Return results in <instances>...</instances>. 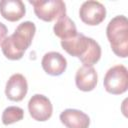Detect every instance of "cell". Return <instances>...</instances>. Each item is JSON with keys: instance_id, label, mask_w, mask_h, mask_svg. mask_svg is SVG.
<instances>
[{"instance_id": "obj_13", "label": "cell", "mask_w": 128, "mask_h": 128, "mask_svg": "<svg viewBox=\"0 0 128 128\" xmlns=\"http://www.w3.org/2000/svg\"><path fill=\"white\" fill-rule=\"evenodd\" d=\"M54 34L61 40H68L77 35V29L75 23L68 17L62 16L59 18L53 27Z\"/></svg>"}, {"instance_id": "obj_12", "label": "cell", "mask_w": 128, "mask_h": 128, "mask_svg": "<svg viewBox=\"0 0 128 128\" xmlns=\"http://www.w3.org/2000/svg\"><path fill=\"white\" fill-rule=\"evenodd\" d=\"M0 13L4 19L15 22L25 15L26 8L21 0H1Z\"/></svg>"}, {"instance_id": "obj_3", "label": "cell", "mask_w": 128, "mask_h": 128, "mask_svg": "<svg viewBox=\"0 0 128 128\" xmlns=\"http://www.w3.org/2000/svg\"><path fill=\"white\" fill-rule=\"evenodd\" d=\"M106 35L115 55L126 58L128 55V21L126 16L112 18L106 28Z\"/></svg>"}, {"instance_id": "obj_2", "label": "cell", "mask_w": 128, "mask_h": 128, "mask_svg": "<svg viewBox=\"0 0 128 128\" xmlns=\"http://www.w3.org/2000/svg\"><path fill=\"white\" fill-rule=\"evenodd\" d=\"M61 46L71 56L79 58L83 66H93L101 58L100 45L93 38L81 33L68 40H61Z\"/></svg>"}, {"instance_id": "obj_6", "label": "cell", "mask_w": 128, "mask_h": 128, "mask_svg": "<svg viewBox=\"0 0 128 128\" xmlns=\"http://www.w3.org/2000/svg\"><path fill=\"white\" fill-rule=\"evenodd\" d=\"M79 16L82 22L87 25H99L106 17V8L99 1H85L79 9Z\"/></svg>"}, {"instance_id": "obj_15", "label": "cell", "mask_w": 128, "mask_h": 128, "mask_svg": "<svg viewBox=\"0 0 128 128\" xmlns=\"http://www.w3.org/2000/svg\"><path fill=\"white\" fill-rule=\"evenodd\" d=\"M7 27L5 26V24H3L2 22H0V44L3 42V40L5 39L6 35H7Z\"/></svg>"}, {"instance_id": "obj_1", "label": "cell", "mask_w": 128, "mask_h": 128, "mask_svg": "<svg viewBox=\"0 0 128 128\" xmlns=\"http://www.w3.org/2000/svg\"><path fill=\"white\" fill-rule=\"evenodd\" d=\"M36 32V26L31 21L20 23L14 33L6 37L1 43L4 56L10 60H19L32 43Z\"/></svg>"}, {"instance_id": "obj_7", "label": "cell", "mask_w": 128, "mask_h": 128, "mask_svg": "<svg viewBox=\"0 0 128 128\" xmlns=\"http://www.w3.org/2000/svg\"><path fill=\"white\" fill-rule=\"evenodd\" d=\"M30 116L36 121H46L52 116L53 107L51 101L42 94L33 95L28 102Z\"/></svg>"}, {"instance_id": "obj_14", "label": "cell", "mask_w": 128, "mask_h": 128, "mask_svg": "<svg viewBox=\"0 0 128 128\" xmlns=\"http://www.w3.org/2000/svg\"><path fill=\"white\" fill-rule=\"evenodd\" d=\"M24 117V111L18 106H9L4 109L2 113V123L4 125H10L22 120Z\"/></svg>"}, {"instance_id": "obj_10", "label": "cell", "mask_w": 128, "mask_h": 128, "mask_svg": "<svg viewBox=\"0 0 128 128\" xmlns=\"http://www.w3.org/2000/svg\"><path fill=\"white\" fill-rule=\"evenodd\" d=\"M98 82V75L93 66L80 67L75 75V83L81 91H92Z\"/></svg>"}, {"instance_id": "obj_9", "label": "cell", "mask_w": 128, "mask_h": 128, "mask_svg": "<svg viewBox=\"0 0 128 128\" xmlns=\"http://www.w3.org/2000/svg\"><path fill=\"white\" fill-rule=\"evenodd\" d=\"M41 65L47 74L52 76H59L65 72L67 67V60L61 53L51 51L43 56Z\"/></svg>"}, {"instance_id": "obj_4", "label": "cell", "mask_w": 128, "mask_h": 128, "mask_svg": "<svg viewBox=\"0 0 128 128\" xmlns=\"http://www.w3.org/2000/svg\"><path fill=\"white\" fill-rule=\"evenodd\" d=\"M29 3L33 5L36 16L45 22L58 20L66 15V5L62 0H29Z\"/></svg>"}, {"instance_id": "obj_11", "label": "cell", "mask_w": 128, "mask_h": 128, "mask_svg": "<svg viewBox=\"0 0 128 128\" xmlns=\"http://www.w3.org/2000/svg\"><path fill=\"white\" fill-rule=\"evenodd\" d=\"M60 121L67 128H88L90 125L89 116L77 109H65L62 111Z\"/></svg>"}, {"instance_id": "obj_5", "label": "cell", "mask_w": 128, "mask_h": 128, "mask_svg": "<svg viewBox=\"0 0 128 128\" xmlns=\"http://www.w3.org/2000/svg\"><path fill=\"white\" fill-rule=\"evenodd\" d=\"M105 90L114 95H120L128 88V71L124 65H115L105 74L103 80Z\"/></svg>"}, {"instance_id": "obj_8", "label": "cell", "mask_w": 128, "mask_h": 128, "mask_svg": "<svg viewBox=\"0 0 128 128\" xmlns=\"http://www.w3.org/2000/svg\"><path fill=\"white\" fill-rule=\"evenodd\" d=\"M28 91V84L26 78L20 74H13L7 81L5 87V94L11 101L19 102L24 99Z\"/></svg>"}]
</instances>
